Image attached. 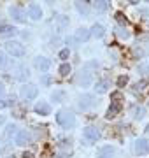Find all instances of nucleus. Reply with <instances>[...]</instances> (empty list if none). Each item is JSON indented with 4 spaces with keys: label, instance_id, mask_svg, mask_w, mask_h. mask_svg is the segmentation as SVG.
Instances as JSON below:
<instances>
[{
    "label": "nucleus",
    "instance_id": "1",
    "mask_svg": "<svg viewBox=\"0 0 149 158\" xmlns=\"http://www.w3.org/2000/svg\"><path fill=\"white\" fill-rule=\"evenodd\" d=\"M100 67V63L97 60H90L83 65L79 72V77H77V83H79L81 88H90L93 85V70H97Z\"/></svg>",
    "mask_w": 149,
    "mask_h": 158
},
{
    "label": "nucleus",
    "instance_id": "2",
    "mask_svg": "<svg viewBox=\"0 0 149 158\" xmlns=\"http://www.w3.org/2000/svg\"><path fill=\"white\" fill-rule=\"evenodd\" d=\"M54 119H56V123L62 127V128H72L75 125V116L70 111H65V109H62V111H58L56 114H54Z\"/></svg>",
    "mask_w": 149,
    "mask_h": 158
},
{
    "label": "nucleus",
    "instance_id": "3",
    "mask_svg": "<svg viewBox=\"0 0 149 158\" xmlns=\"http://www.w3.org/2000/svg\"><path fill=\"white\" fill-rule=\"evenodd\" d=\"M6 51L14 58H23L26 55V49H25V46L19 42V40H7L6 44H4Z\"/></svg>",
    "mask_w": 149,
    "mask_h": 158
},
{
    "label": "nucleus",
    "instance_id": "4",
    "mask_svg": "<svg viewBox=\"0 0 149 158\" xmlns=\"http://www.w3.org/2000/svg\"><path fill=\"white\" fill-rule=\"evenodd\" d=\"M37 95H39V88L34 83H23L19 88V97L23 100H35Z\"/></svg>",
    "mask_w": 149,
    "mask_h": 158
},
{
    "label": "nucleus",
    "instance_id": "5",
    "mask_svg": "<svg viewBox=\"0 0 149 158\" xmlns=\"http://www.w3.org/2000/svg\"><path fill=\"white\" fill-rule=\"evenodd\" d=\"M97 106V97L91 95V93H83V95L77 98V107L81 111H88V109H93Z\"/></svg>",
    "mask_w": 149,
    "mask_h": 158
},
{
    "label": "nucleus",
    "instance_id": "6",
    "mask_svg": "<svg viewBox=\"0 0 149 158\" xmlns=\"http://www.w3.org/2000/svg\"><path fill=\"white\" fill-rule=\"evenodd\" d=\"M133 153L137 156H146L149 155V139L147 137H139L133 142Z\"/></svg>",
    "mask_w": 149,
    "mask_h": 158
},
{
    "label": "nucleus",
    "instance_id": "7",
    "mask_svg": "<svg viewBox=\"0 0 149 158\" xmlns=\"http://www.w3.org/2000/svg\"><path fill=\"white\" fill-rule=\"evenodd\" d=\"M100 137H102L100 130H98L97 127H93V125H88V127H84V128H83V139H84L86 142H90V144L97 142Z\"/></svg>",
    "mask_w": 149,
    "mask_h": 158
},
{
    "label": "nucleus",
    "instance_id": "8",
    "mask_svg": "<svg viewBox=\"0 0 149 158\" xmlns=\"http://www.w3.org/2000/svg\"><path fill=\"white\" fill-rule=\"evenodd\" d=\"M9 16L16 23H26V11L21 6H11L9 7Z\"/></svg>",
    "mask_w": 149,
    "mask_h": 158
},
{
    "label": "nucleus",
    "instance_id": "9",
    "mask_svg": "<svg viewBox=\"0 0 149 158\" xmlns=\"http://www.w3.org/2000/svg\"><path fill=\"white\" fill-rule=\"evenodd\" d=\"M30 142H32V134L28 130H18V134L14 135V144L19 148H25L28 146Z\"/></svg>",
    "mask_w": 149,
    "mask_h": 158
},
{
    "label": "nucleus",
    "instance_id": "10",
    "mask_svg": "<svg viewBox=\"0 0 149 158\" xmlns=\"http://www.w3.org/2000/svg\"><path fill=\"white\" fill-rule=\"evenodd\" d=\"M26 12H28V18H30V19H34V21H40V19H42V16H44L42 7H40L39 4H35V2H32V4L28 6Z\"/></svg>",
    "mask_w": 149,
    "mask_h": 158
},
{
    "label": "nucleus",
    "instance_id": "11",
    "mask_svg": "<svg viewBox=\"0 0 149 158\" xmlns=\"http://www.w3.org/2000/svg\"><path fill=\"white\" fill-rule=\"evenodd\" d=\"M34 65L37 69H39L40 72H47L49 70V67H51V60L49 58H46V56H35V60H34Z\"/></svg>",
    "mask_w": 149,
    "mask_h": 158
},
{
    "label": "nucleus",
    "instance_id": "12",
    "mask_svg": "<svg viewBox=\"0 0 149 158\" xmlns=\"http://www.w3.org/2000/svg\"><path fill=\"white\" fill-rule=\"evenodd\" d=\"M14 77H16L18 81L25 83V81L30 77V69L26 67V65H18L16 70H14Z\"/></svg>",
    "mask_w": 149,
    "mask_h": 158
},
{
    "label": "nucleus",
    "instance_id": "13",
    "mask_svg": "<svg viewBox=\"0 0 149 158\" xmlns=\"http://www.w3.org/2000/svg\"><path fill=\"white\" fill-rule=\"evenodd\" d=\"M34 111L39 116H49L51 114V106L47 104V102H37L34 106Z\"/></svg>",
    "mask_w": 149,
    "mask_h": 158
},
{
    "label": "nucleus",
    "instance_id": "14",
    "mask_svg": "<svg viewBox=\"0 0 149 158\" xmlns=\"http://www.w3.org/2000/svg\"><path fill=\"white\" fill-rule=\"evenodd\" d=\"M90 37H91V34H90V28H86V27L79 28V30L74 34V40L77 42V44H81V42H86Z\"/></svg>",
    "mask_w": 149,
    "mask_h": 158
},
{
    "label": "nucleus",
    "instance_id": "15",
    "mask_svg": "<svg viewBox=\"0 0 149 158\" xmlns=\"http://www.w3.org/2000/svg\"><path fill=\"white\" fill-rule=\"evenodd\" d=\"M114 153H116V148L107 144V146H102L97 153V158H114Z\"/></svg>",
    "mask_w": 149,
    "mask_h": 158
},
{
    "label": "nucleus",
    "instance_id": "16",
    "mask_svg": "<svg viewBox=\"0 0 149 158\" xmlns=\"http://www.w3.org/2000/svg\"><path fill=\"white\" fill-rule=\"evenodd\" d=\"M18 30L16 27H12L9 23H2L0 25V37H12V35H16Z\"/></svg>",
    "mask_w": 149,
    "mask_h": 158
},
{
    "label": "nucleus",
    "instance_id": "17",
    "mask_svg": "<svg viewBox=\"0 0 149 158\" xmlns=\"http://www.w3.org/2000/svg\"><path fill=\"white\" fill-rule=\"evenodd\" d=\"M90 34H91V37H95V39H103V35H105V28H103L102 23H95L91 28H90Z\"/></svg>",
    "mask_w": 149,
    "mask_h": 158
},
{
    "label": "nucleus",
    "instance_id": "18",
    "mask_svg": "<svg viewBox=\"0 0 149 158\" xmlns=\"http://www.w3.org/2000/svg\"><path fill=\"white\" fill-rule=\"evenodd\" d=\"M121 109H123L121 102H111L109 109H107V118H109V119L116 118V116H118V114L121 113Z\"/></svg>",
    "mask_w": 149,
    "mask_h": 158
},
{
    "label": "nucleus",
    "instance_id": "19",
    "mask_svg": "<svg viewBox=\"0 0 149 158\" xmlns=\"http://www.w3.org/2000/svg\"><path fill=\"white\" fill-rule=\"evenodd\" d=\"M74 6L81 16H84V18L90 16V2H74Z\"/></svg>",
    "mask_w": 149,
    "mask_h": 158
},
{
    "label": "nucleus",
    "instance_id": "20",
    "mask_svg": "<svg viewBox=\"0 0 149 158\" xmlns=\"http://www.w3.org/2000/svg\"><path fill=\"white\" fill-rule=\"evenodd\" d=\"M111 88L109 81L107 79H102V81H97V85H95V91H97L98 95H103V93H107Z\"/></svg>",
    "mask_w": 149,
    "mask_h": 158
},
{
    "label": "nucleus",
    "instance_id": "21",
    "mask_svg": "<svg viewBox=\"0 0 149 158\" xmlns=\"http://www.w3.org/2000/svg\"><path fill=\"white\" fill-rule=\"evenodd\" d=\"M132 116H133L135 119H142L144 116H146V107H144V106H133Z\"/></svg>",
    "mask_w": 149,
    "mask_h": 158
},
{
    "label": "nucleus",
    "instance_id": "22",
    "mask_svg": "<svg viewBox=\"0 0 149 158\" xmlns=\"http://www.w3.org/2000/svg\"><path fill=\"white\" fill-rule=\"evenodd\" d=\"M16 134H18L16 123H7V125H6V132H4V135H6L7 139H11V137H14Z\"/></svg>",
    "mask_w": 149,
    "mask_h": 158
},
{
    "label": "nucleus",
    "instance_id": "23",
    "mask_svg": "<svg viewBox=\"0 0 149 158\" xmlns=\"http://www.w3.org/2000/svg\"><path fill=\"white\" fill-rule=\"evenodd\" d=\"M93 7L97 12H105L109 9V2L107 0H98V2H93Z\"/></svg>",
    "mask_w": 149,
    "mask_h": 158
},
{
    "label": "nucleus",
    "instance_id": "24",
    "mask_svg": "<svg viewBox=\"0 0 149 158\" xmlns=\"http://www.w3.org/2000/svg\"><path fill=\"white\" fill-rule=\"evenodd\" d=\"M63 98H65V91H63V90H54L51 93V100L56 102V104H62Z\"/></svg>",
    "mask_w": 149,
    "mask_h": 158
},
{
    "label": "nucleus",
    "instance_id": "25",
    "mask_svg": "<svg viewBox=\"0 0 149 158\" xmlns=\"http://www.w3.org/2000/svg\"><path fill=\"white\" fill-rule=\"evenodd\" d=\"M70 70H72V67H70L69 62H63L62 65L58 67V74H60V76H63V77H65V76H69Z\"/></svg>",
    "mask_w": 149,
    "mask_h": 158
},
{
    "label": "nucleus",
    "instance_id": "26",
    "mask_svg": "<svg viewBox=\"0 0 149 158\" xmlns=\"http://www.w3.org/2000/svg\"><path fill=\"white\" fill-rule=\"evenodd\" d=\"M116 35H118L119 39H123V40L130 39V32H128L125 27H116Z\"/></svg>",
    "mask_w": 149,
    "mask_h": 158
},
{
    "label": "nucleus",
    "instance_id": "27",
    "mask_svg": "<svg viewBox=\"0 0 149 158\" xmlns=\"http://www.w3.org/2000/svg\"><path fill=\"white\" fill-rule=\"evenodd\" d=\"M139 72L142 76H149V60H142L139 63Z\"/></svg>",
    "mask_w": 149,
    "mask_h": 158
},
{
    "label": "nucleus",
    "instance_id": "28",
    "mask_svg": "<svg viewBox=\"0 0 149 158\" xmlns=\"http://www.w3.org/2000/svg\"><path fill=\"white\" fill-rule=\"evenodd\" d=\"M12 106H14V98H4V97H0V109L12 107Z\"/></svg>",
    "mask_w": 149,
    "mask_h": 158
},
{
    "label": "nucleus",
    "instance_id": "29",
    "mask_svg": "<svg viewBox=\"0 0 149 158\" xmlns=\"http://www.w3.org/2000/svg\"><path fill=\"white\" fill-rule=\"evenodd\" d=\"M7 63H9V60H7L6 51L0 49V69H6V67H7Z\"/></svg>",
    "mask_w": 149,
    "mask_h": 158
},
{
    "label": "nucleus",
    "instance_id": "30",
    "mask_svg": "<svg viewBox=\"0 0 149 158\" xmlns=\"http://www.w3.org/2000/svg\"><path fill=\"white\" fill-rule=\"evenodd\" d=\"M56 21H58V27H60V30H63L67 25H69V18H65V16H58L56 18Z\"/></svg>",
    "mask_w": 149,
    "mask_h": 158
},
{
    "label": "nucleus",
    "instance_id": "31",
    "mask_svg": "<svg viewBox=\"0 0 149 158\" xmlns=\"http://www.w3.org/2000/svg\"><path fill=\"white\" fill-rule=\"evenodd\" d=\"M58 56H60V60H69V56H70V49L69 48H63L60 53H58Z\"/></svg>",
    "mask_w": 149,
    "mask_h": 158
},
{
    "label": "nucleus",
    "instance_id": "32",
    "mask_svg": "<svg viewBox=\"0 0 149 158\" xmlns=\"http://www.w3.org/2000/svg\"><path fill=\"white\" fill-rule=\"evenodd\" d=\"M126 83H128V76H119L118 77V88H123Z\"/></svg>",
    "mask_w": 149,
    "mask_h": 158
},
{
    "label": "nucleus",
    "instance_id": "33",
    "mask_svg": "<svg viewBox=\"0 0 149 158\" xmlns=\"http://www.w3.org/2000/svg\"><path fill=\"white\" fill-rule=\"evenodd\" d=\"M40 83H42V85H49V83H51V77H49L47 74H42V79H40Z\"/></svg>",
    "mask_w": 149,
    "mask_h": 158
},
{
    "label": "nucleus",
    "instance_id": "34",
    "mask_svg": "<svg viewBox=\"0 0 149 158\" xmlns=\"http://www.w3.org/2000/svg\"><path fill=\"white\" fill-rule=\"evenodd\" d=\"M139 14H142L144 16V19H149V9H139Z\"/></svg>",
    "mask_w": 149,
    "mask_h": 158
},
{
    "label": "nucleus",
    "instance_id": "35",
    "mask_svg": "<svg viewBox=\"0 0 149 158\" xmlns=\"http://www.w3.org/2000/svg\"><path fill=\"white\" fill-rule=\"evenodd\" d=\"M21 158H35V155L32 151H25L23 155H21Z\"/></svg>",
    "mask_w": 149,
    "mask_h": 158
},
{
    "label": "nucleus",
    "instance_id": "36",
    "mask_svg": "<svg viewBox=\"0 0 149 158\" xmlns=\"http://www.w3.org/2000/svg\"><path fill=\"white\" fill-rule=\"evenodd\" d=\"M4 93H6V86H4L2 81H0V97H4Z\"/></svg>",
    "mask_w": 149,
    "mask_h": 158
},
{
    "label": "nucleus",
    "instance_id": "37",
    "mask_svg": "<svg viewBox=\"0 0 149 158\" xmlns=\"http://www.w3.org/2000/svg\"><path fill=\"white\" fill-rule=\"evenodd\" d=\"M4 121H6V116H0V125L4 123Z\"/></svg>",
    "mask_w": 149,
    "mask_h": 158
},
{
    "label": "nucleus",
    "instance_id": "38",
    "mask_svg": "<svg viewBox=\"0 0 149 158\" xmlns=\"http://www.w3.org/2000/svg\"><path fill=\"white\" fill-rule=\"evenodd\" d=\"M146 134H147V135H149V123L146 125Z\"/></svg>",
    "mask_w": 149,
    "mask_h": 158
}]
</instances>
